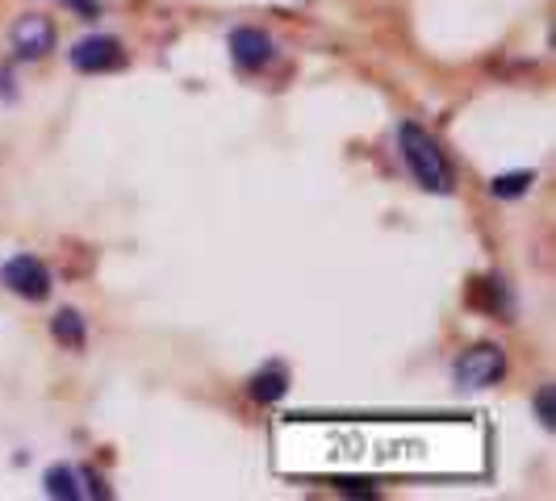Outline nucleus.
<instances>
[{"label":"nucleus","mask_w":556,"mask_h":501,"mask_svg":"<svg viewBox=\"0 0 556 501\" xmlns=\"http://www.w3.org/2000/svg\"><path fill=\"white\" fill-rule=\"evenodd\" d=\"M398 142H402L406 167H410V176L419 180V188H427V193H439V197H448L456 176H452L448 155L439 151V142H435L423 126H414V122H406V126L398 130Z\"/></svg>","instance_id":"f257e3e1"},{"label":"nucleus","mask_w":556,"mask_h":501,"mask_svg":"<svg viewBox=\"0 0 556 501\" xmlns=\"http://www.w3.org/2000/svg\"><path fill=\"white\" fill-rule=\"evenodd\" d=\"M506 376V351L498 343H477L452 364V380L460 389H490Z\"/></svg>","instance_id":"f03ea898"},{"label":"nucleus","mask_w":556,"mask_h":501,"mask_svg":"<svg viewBox=\"0 0 556 501\" xmlns=\"http://www.w3.org/2000/svg\"><path fill=\"white\" fill-rule=\"evenodd\" d=\"M0 280H5V289L17 293L21 301H46V297H51V289H55L51 268H46L38 255H13V259H5Z\"/></svg>","instance_id":"7ed1b4c3"},{"label":"nucleus","mask_w":556,"mask_h":501,"mask_svg":"<svg viewBox=\"0 0 556 501\" xmlns=\"http://www.w3.org/2000/svg\"><path fill=\"white\" fill-rule=\"evenodd\" d=\"M9 42H13V55L21 63H38L55 51V21L51 17H42V13H26V17H17V26L9 30Z\"/></svg>","instance_id":"20e7f679"},{"label":"nucleus","mask_w":556,"mask_h":501,"mask_svg":"<svg viewBox=\"0 0 556 501\" xmlns=\"http://www.w3.org/2000/svg\"><path fill=\"white\" fill-rule=\"evenodd\" d=\"M72 67L84 71V76H97V71H113V67H122L126 63V51H122V42L118 38H109V34H88L72 46Z\"/></svg>","instance_id":"39448f33"},{"label":"nucleus","mask_w":556,"mask_h":501,"mask_svg":"<svg viewBox=\"0 0 556 501\" xmlns=\"http://www.w3.org/2000/svg\"><path fill=\"white\" fill-rule=\"evenodd\" d=\"M272 55H276V42H272L264 30L243 26V30L230 34V59H235L243 71H260V67H268Z\"/></svg>","instance_id":"423d86ee"},{"label":"nucleus","mask_w":556,"mask_h":501,"mask_svg":"<svg viewBox=\"0 0 556 501\" xmlns=\"http://www.w3.org/2000/svg\"><path fill=\"white\" fill-rule=\"evenodd\" d=\"M247 393H251V401H260V405L281 401V397L289 393V372H285V364H268V368H260L256 376L247 380Z\"/></svg>","instance_id":"0eeeda50"},{"label":"nucleus","mask_w":556,"mask_h":501,"mask_svg":"<svg viewBox=\"0 0 556 501\" xmlns=\"http://www.w3.org/2000/svg\"><path fill=\"white\" fill-rule=\"evenodd\" d=\"M51 334L72 351H80L88 343V326H84V318L76 314V309H59V314L51 318Z\"/></svg>","instance_id":"6e6552de"},{"label":"nucleus","mask_w":556,"mask_h":501,"mask_svg":"<svg viewBox=\"0 0 556 501\" xmlns=\"http://www.w3.org/2000/svg\"><path fill=\"white\" fill-rule=\"evenodd\" d=\"M76 481H80L76 468L55 464L51 472H46V493H51V497H63V501H76V497H84V489H80Z\"/></svg>","instance_id":"1a4fd4ad"},{"label":"nucleus","mask_w":556,"mask_h":501,"mask_svg":"<svg viewBox=\"0 0 556 501\" xmlns=\"http://www.w3.org/2000/svg\"><path fill=\"white\" fill-rule=\"evenodd\" d=\"M531 184H536V172H511V176H494L490 193L502 197V201H515V197L531 193Z\"/></svg>","instance_id":"9d476101"},{"label":"nucleus","mask_w":556,"mask_h":501,"mask_svg":"<svg viewBox=\"0 0 556 501\" xmlns=\"http://www.w3.org/2000/svg\"><path fill=\"white\" fill-rule=\"evenodd\" d=\"M536 414H540V422L552 431V426H556V410H552V389H548V385L536 393Z\"/></svg>","instance_id":"9b49d317"},{"label":"nucleus","mask_w":556,"mask_h":501,"mask_svg":"<svg viewBox=\"0 0 556 501\" xmlns=\"http://www.w3.org/2000/svg\"><path fill=\"white\" fill-rule=\"evenodd\" d=\"M59 5H67L72 13H80V17H97V13H101L97 0H59Z\"/></svg>","instance_id":"f8f14e48"}]
</instances>
